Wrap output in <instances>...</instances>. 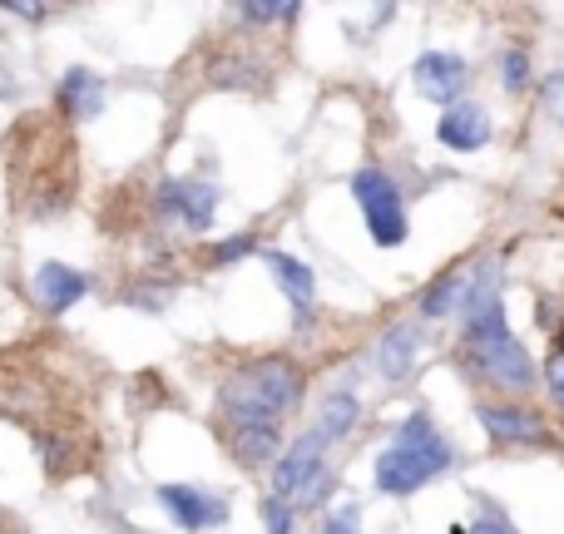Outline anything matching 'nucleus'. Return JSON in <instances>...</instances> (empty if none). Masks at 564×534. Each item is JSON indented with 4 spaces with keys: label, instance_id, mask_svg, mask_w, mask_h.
<instances>
[{
    "label": "nucleus",
    "instance_id": "f257e3e1",
    "mask_svg": "<svg viewBox=\"0 0 564 534\" xmlns=\"http://www.w3.org/2000/svg\"><path fill=\"white\" fill-rule=\"evenodd\" d=\"M460 322H466L460 347H466V361L480 381H490V386H500V391H535L540 371H535V361H530L525 341L510 331L506 302L496 297V302H486V307L466 312Z\"/></svg>",
    "mask_w": 564,
    "mask_h": 534
},
{
    "label": "nucleus",
    "instance_id": "f03ea898",
    "mask_svg": "<svg viewBox=\"0 0 564 534\" xmlns=\"http://www.w3.org/2000/svg\"><path fill=\"white\" fill-rule=\"evenodd\" d=\"M302 396V371L292 367L288 357H258L248 367H238L234 377L224 381L218 401H224L234 431L248 426H278Z\"/></svg>",
    "mask_w": 564,
    "mask_h": 534
},
{
    "label": "nucleus",
    "instance_id": "7ed1b4c3",
    "mask_svg": "<svg viewBox=\"0 0 564 534\" xmlns=\"http://www.w3.org/2000/svg\"><path fill=\"white\" fill-rule=\"evenodd\" d=\"M451 460H456V450H451V440L436 431L431 411H411L397 426L391 450L377 456V490L381 495H416L441 470H451Z\"/></svg>",
    "mask_w": 564,
    "mask_h": 534
},
{
    "label": "nucleus",
    "instance_id": "20e7f679",
    "mask_svg": "<svg viewBox=\"0 0 564 534\" xmlns=\"http://www.w3.org/2000/svg\"><path fill=\"white\" fill-rule=\"evenodd\" d=\"M351 198H357L361 218H367L371 243L377 248L406 243V204H401V188L387 168H357L351 174Z\"/></svg>",
    "mask_w": 564,
    "mask_h": 534
},
{
    "label": "nucleus",
    "instance_id": "39448f33",
    "mask_svg": "<svg viewBox=\"0 0 564 534\" xmlns=\"http://www.w3.org/2000/svg\"><path fill=\"white\" fill-rule=\"evenodd\" d=\"M327 476H332L327 470V440L312 431V436L292 440V446L282 450V460L273 466V495H282L292 510H297Z\"/></svg>",
    "mask_w": 564,
    "mask_h": 534
},
{
    "label": "nucleus",
    "instance_id": "423d86ee",
    "mask_svg": "<svg viewBox=\"0 0 564 534\" xmlns=\"http://www.w3.org/2000/svg\"><path fill=\"white\" fill-rule=\"evenodd\" d=\"M159 214L174 218L178 228L188 233H208L214 228V214H218V188L214 184H188V178H169L159 184Z\"/></svg>",
    "mask_w": 564,
    "mask_h": 534
},
{
    "label": "nucleus",
    "instance_id": "0eeeda50",
    "mask_svg": "<svg viewBox=\"0 0 564 534\" xmlns=\"http://www.w3.org/2000/svg\"><path fill=\"white\" fill-rule=\"evenodd\" d=\"M411 75H416V89L431 105H446V109H456L460 95L470 89V65L460 55H451V50H426Z\"/></svg>",
    "mask_w": 564,
    "mask_h": 534
},
{
    "label": "nucleus",
    "instance_id": "6e6552de",
    "mask_svg": "<svg viewBox=\"0 0 564 534\" xmlns=\"http://www.w3.org/2000/svg\"><path fill=\"white\" fill-rule=\"evenodd\" d=\"M476 421L486 426V436L496 440V446H545L550 440L545 416L530 406H496V401H480Z\"/></svg>",
    "mask_w": 564,
    "mask_h": 534
},
{
    "label": "nucleus",
    "instance_id": "1a4fd4ad",
    "mask_svg": "<svg viewBox=\"0 0 564 534\" xmlns=\"http://www.w3.org/2000/svg\"><path fill=\"white\" fill-rule=\"evenodd\" d=\"M159 505H164L169 520H174L178 530H188V534L228 525V500L208 495V490H198V486H164L159 490Z\"/></svg>",
    "mask_w": 564,
    "mask_h": 534
},
{
    "label": "nucleus",
    "instance_id": "9d476101",
    "mask_svg": "<svg viewBox=\"0 0 564 534\" xmlns=\"http://www.w3.org/2000/svg\"><path fill=\"white\" fill-rule=\"evenodd\" d=\"M421 351H426V331L416 327V322H397V327H387V337L377 341V367L387 381H406L411 371H416Z\"/></svg>",
    "mask_w": 564,
    "mask_h": 534
},
{
    "label": "nucleus",
    "instance_id": "9b49d317",
    "mask_svg": "<svg viewBox=\"0 0 564 534\" xmlns=\"http://www.w3.org/2000/svg\"><path fill=\"white\" fill-rule=\"evenodd\" d=\"M436 134H441V144L456 149V154H476V149L490 144V134H496V129H490V115L480 105H456V109H446V115H441Z\"/></svg>",
    "mask_w": 564,
    "mask_h": 534
},
{
    "label": "nucleus",
    "instance_id": "f8f14e48",
    "mask_svg": "<svg viewBox=\"0 0 564 534\" xmlns=\"http://www.w3.org/2000/svg\"><path fill=\"white\" fill-rule=\"evenodd\" d=\"M85 292H89V277H85V272L65 268V263H40V268H35V297H40V307H45L50 317L69 312L79 297H85Z\"/></svg>",
    "mask_w": 564,
    "mask_h": 534
},
{
    "label": "nucleus",
    "instance_id": "ddd939ff",
    "mask_svg": "<svg viewBox=\"0 0 564 534\" xmlns=\"http://www.w3.org/2000/svg\"><path fill=\"white\" fill-rule=\"evenodd\" d=\"M263 263L268 272H273V282L282 292H288V302L297 307V322H307L312 317V302H317V277H312V268L307 263H297V258H288V253H263Z\"/></svg>",
    "mask_w": 564,
    "mask_h": 534
},
{
    "label": "nucleus",
    "instance_id": "4468645a",
    "mask_svg": "<svg viewBox=\"0 0 564 534\" xmlns=\"http://www.w3.org/2000/svg\"><path fill=\"white\" fill-rule=\"evenodd\" d=\"M59 105H65V115H75V119H95L99 109H105V79L85 65L65 69V79H59Z\"/></svg>",
    "mask_w": 564,
    "mask_h": 534
},
{
    "label": "nucleus",
    "instance_id": "2eb2a0df",
    "mask_svg": "<svg viewBox=\"0 0 564 534\" xmlns=\"http://www.w3.org/2000/svg\"><path fill=\"white\" fill-rule=\"evenodd\" d=\"M466 292H470V272L466 268H451L421 292V317L426 322H441V317H456L466 312Z\"/></svg>",
    "mask_w": 564,
    "mask_h": 534
},
{
    "label": "nucleus",
    "instance_id": "dca6fc26",
    "mask_svg": "<svg viewBox=\"0 0 564 534\" xmlns=\"http://www.w3.org/2000/svg\"><path fill=\"white\" fill-rule=\"evenodd\" d=\"M357 416H361V401L351 396V391H332L327 401H322V416H317V436L327 440H341L351 426H357Z\"/></svg>",
    "mask_w": 564,
    "mask_h": 534
},
{
    "label": "nucleus",
    "instance_id": "f3484780",
    "mask_svg": "<svg viewBox=\"0 0 564 534\" xmlns=\"http://www.w3.org/2000/svg\"><path fill=\"white\" fill-rule=\"evenodd\" d=\"M234 450L243 466H268V460L278 466L282 436H278V426H248V431H234Z\"/></svg>",
    "mask_w": 564,
    "mask_h": 534
},
{
    "label": "nucleus",
    "instance_id": "a211bd4d",
    "mask_svg": "<svg viewBox=\"0 0 564 534\" xmlns=\"http://www.w3.org/2000/svg\"><path fill=\"white\" fill-rule=\"evenodd\" d=\"M530 55L520 45H510V50H500V85L510 89V95H525L530 89Z\"/></svg>",
    "mask_w": 564,
    "mask_h": 534
},
{
    "label": "nucleus",
    "instance_id": "6ab92c4d",
    "mask_svg": "<svg viewBox=\"0 0 564 534\" xmlns=\"http://www.w3.org/2000/svg\"><path fill=\"white\" fill-rule=\"evenodd\" d=\"M238 15H243L248 25H292L302 10L297 6H238Z\"/></svg>",
    "mask_w": 564,
    "mask_h": 534
},
{
    "label": "nucleus",
    "instance_id": "aec40b11",
    "mask_svg": "<svg viewBox=\"0 0 564 534\" xmlns=\"http://www.w3.org/2000/svg\"><path fill=\"white\" fill-rule=\"evenodd\" d=\"M470 534H520V530H516V520H510L500 505L480 500V515H476V525H470Z\"/></svg>",
    "mask_w": 564,
    "mask_h": 534
},
{
    "label": "nucleus",
    "instance_id": "412c9836",
    "mask_svg": "<svg viewBox=\"0 0 564 534\" xmlns=\"http://www.w3.org/2000/svg\"><path fill=\"white\" fill-rule=\"evenodd\" d=\"M540 109H545L555 124H564V69H555V75L540 79Z\"/></svg>",
    "mask_w": 564,
    "mask_h": 534
},
{
    "label": "nucleus",
    "instance_id": "4be33fe9",
    "mask_svg": "<svg viewBox=\"0 0 564 534\" xmlns=\"http://www.w3.org/2000/svg\"><path fill=\"white\" fill-rule=\"evenodd\" d=\"M545 391H550V401L564 411V341L545 357Z\"/></svg>",
    "mask_w": 564,
    "mask_h": 534
},
{
    "label": "nucleus",
    "instance_id": "5701e85b",
    "mask_svg": "<svg viewBox=\"0 0 564 534\" xmlns=\"http://www.w3.org/2000/svg\"><path fill=\"white\" fill-rule=\"evenodd\" d=\"M263 525H268V534H288L292 530V505L282 495H268L263 500Z\"/></svg>",
    "mask_w": 564,
    "mask_h": 534
},
{
    "label": "nucleus",
    "instance_id": "b1692460",
    "mask_svg": "<svg viewBox=\"0 0 564 534\" xmlns=\"http://www.w3.org/2000/svg\"><path fill=\"white\" fill-rule=\"evenodd\" d=\"M322 534H361V510L357 505H337L327 515V525H322Z\"/></svg>",
    "mask_w": 564,
    "mask_h": 534
},
{
    "label": "nucleus",
    "instance_id": "393cba45",
    "mask_svg": "<svg viewBox=\"0 0 564 534\" xmlns=\"http://www.w3.org/2000/svg\"><path fill=\"white\" fill-rule=\"evenodd\" d=\"M248 253H253V238L238 233V238H224V243H214V253H208V258H214V263H238V258H248Z\"/></svg>",
    "mask_w": 564,
    "mask_h": 534
},
{
    "label": "nucleus",
    "instance_id": "a878e982",
    "mask_svg": "<svg viewBox=\"0 0 564 534\" xmlns=\"http://www.w3.org/2000/svg\"><path fill=\"white\" fill-rule=\"evenodd\" d=\"M6 15L30 20V25H35V20H50V15H55V10H50V6H6Z\"/></svg>",
    "mask_w": 564,
    "mask_h": 534
},
{
    "label": "nucleus",
    "instance_id": "bb28decb",
    "mask_svg": "<svg viewBox=\"0 0 564 534\" xmlns=\"http://www.w3.org/2000/svg\"><path fill=\"white\" fill-rule=\"evenodd\" d=\"M15 95V79H6V65H0V99Z\"/></svg>",
    "mask_w": 564,
    "mask_h": 534
}]
</instances>
